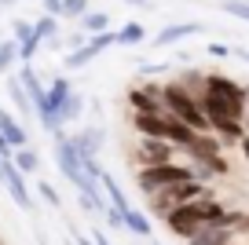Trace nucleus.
Returning <instances> with one entry per match:
<instances>
[{
    "mask_svg": "<svg viewBox=\"0 0 249 245\" xmlns=\"http://www.w3.org/2000/svg\"><path fill=\"white\" fill-rule=\"evenodd\" d=\"M99 187H103V194H107V201H110V205L117 209V212H124V209H132V205H128V198H124V194H121V187H117V179L110 176V172H103V176H99Z\"/></svg>",
    "mask_w": 249,
    "mask_h": 245,
    "instance_id": "nucleus-17",
    "label": "nucleus"
},
{
    "mask_svg": "<svg viewBox=\"0 0 249 245\" xmlns=\"http://www.w3.org/2000/svg\"><path fill=\"white\" fill-rule=\"evenodd\" d=\"M132 128L140 132V139H161V143H172V146H191V139L198 132H191L183 121H176L172 114H132Z\"/></svg>",
    "mask_w": 249,
    "mask_h": 245,
    "instance_id": "nucleus-3",
    "label": "nucleus"
},
{
    "mask_svg": "<svg viewBox=\"0 0 249 245\" xmlns=\"http://www.w3.org/2000/svg\"><path fill=\"white\" fill-rule=\"evenodd\" d=\"M11 33H15V44H22V40L33 37V26L26 22V18H15V22H11Z\"/></svg>",
    "mask_w": 249,
    "mask_h": 245,
    "instance_id": "nucleus-29",
    "label": "nucleus"
},
{
    "mask_svg": "<svg viewBox=\"0 0 249 245\" xmlns=\"http://www.w3.org/2000/svg\"><path fill=\"white\" fill-rule=\"evenodd\" d=\"M103 216H107V223H110V230H121V227H124V212H117V209H114V205H107V212H103Z\"/></svg>",
    "mask_w": 249,
    "mask_h": 245,
    "instance_id": "nucleus-30",
    "label": "nucleus"
},
{
    "mask_svg": "<svg viewBox=\"0 0 249 245\" xmlns=\"http://www.w3.org/2000/svg\"><path fill=\"white\" fill-rule=\"evenodd\" d=\"M55 33H59V22H55V18H37V22H33V37H37L40 40V44H44V40H48V44H55Z\"/></svg>",
    "mask_w": 249,
    "mask_h": 245,
    "instance_id": "nucleus-24",
    "label": "nucleus"
},
{
    "mask_svg": "<svg viewBox=\"0 0 249 245\" xmlns=\"http://www.w3.org/2000/svg\"><path fill=\"white\" fill-rule=\"evenodd\" d=\"M11 165H15V169L22 172V176H30V172H37V169H40V158L30 150V146H22V150H15V154H11Z\"/></svg>",
    "mask_w": 249,
    "mask_h": 245,
    "instance_id": "nucleus-22",
    "label": "nucleus"
},
{
    "mask_svg": "<svg viewBox=\"0 0 249 245\" xmlns=\"http://www.w3.org/2000/svg\"><path fill=\"white\" fill-rule=\"evenodd\" d=\"M0 187H8L11 201H15L18 209L33 212V198H30V187H26V176L11 165V161H4V158H0Z\"/></svg>",
    "mask_w": 249,
    "mask_h": 245,
    "instance_id": "nucleus-9",
    "label": "nucleus"
},
{
    "mask_svg": "<svg viewBox=\"0 0 249 245\" xmlns=\"http://www.w3.org/2000/svg\"><path fill=\"white\" fill-rule=\"evenodd\" d=\"M202 30H205L202 22H172V26H165V30H158L150 44L169 48V44H176V40H183V37H195V33H202Z\"/></svg>",
    "mask_w": 249,
    "mask_h": 245,
    "instance_id": "nucleus-11",
    "label": "nucleus"
},
{
    "mask_svg": "<svg viewBox=\"0 0 249 245\" xmlns=\"http://www.w3.org/2000/svg\"><path fill=\"white\" fill-rule=\"evenodd\" d=\"M246 92H249V88H246Z\"/></svg>",
    "mask_w": 249,
    "mask_h": 245,
    "instance_id": "nucleus-39",
    "label": "nucleus"
},
{
    "mask_svg": "<svg viewBox=\"0 0 249 245\" xmlns=\"http://www.w3.org/2000/svg\"><path fill=\"white\" fill-rule=\"evenodd\" d=\"M234 238H238V230L209 223V227H202L198 234H191V238H187V245H234Z\"/></svg>",
    "mask_w": 249,
    "mask_h": 245,
    "instance_id": "nucleus-13",
    "label": "nucleus"
},
{
    "mask_svg": "<svg viewBox=\"0 0 249 245\" xmlns=\"http://www.w3.org/2000/svg\"><path fill=\"white\" fill-rule=\"evenodd\" d=\"M73 92V85L66 81V77H52L48 81V92H44V103L37 106V121H40V128L48 132V136H59L66 124L59 121V110H62V103H66V95Z\"/></svg>",
    "mask_w": 249,
    "mask_h": 245,
    "instance_id": "nucleus-7",
    "label": "nucleus"
},
{
    "mask_svg": "<svg viewBox=\"0 0 249 245\" xmlns=\"http://www.w3.org/2000/svg\"><path fill=\"white\" fill-rule=\"evenodd\" d=\"M202 114L205 121L209 117H231V121H242L246 124V88L238 81H231L227 73H205V92H202Z\"/></svg>",
    "mask_w": 249,
    "mask_h": 245,
    "instance_id": "nucleus-1",
    "label": "nucleus"
},
{
    "mask_svg": "<svg viewBox=\"0 0 249 245\" xmlns=\"http://www.w3.org/2000/svg\"><path fill=\"white\" fill-rule=\"evenodd\" d=\"M0 132H4V139L11 143V150H22L26 146V139H30V132H26V124L18 121L11 110H4L0 106Z\"/></svg>",
    "mask_w": 249,
    "mask_h": 245,
    "instance_id": "nucleus-12",
    "label": "nucleus"
},
{
    "mask_svg": "<svg viewBox=\"0 0 249 245\" xmlns=\"http://www.w3.org/2000/svg\"><path fill=\"white\" fill-rule=\"evenodd\" d=\"M8 99H11V106H15V114H18V121H30V117H37V110H33V103H30V95L22 92V85H18L15 77H8Z\"/></svg>",
    "mask_w": 249,
    "mask_h": 245,
    "instance_id": "nucleus-15",
    "label": "nucleus"
},
{
    "mask_svg": "<svg viewBox=\"0 0 249 245\" xmlns=\"http://www.w3.org/2000/svg\"><path fill=\"white\" fill-rule=\"evenodd\" d=\"M234 245H249V242H234Z\"/></svg>",
    "mask_w": 249,
    "mask_h": 245,
    "instance_id": "nucleus-37",
    "label": "nucleus"
},
{
    "mask_svg": "<svg viewBox=\"0 0 249 245\" xmlns=\"http://www.w3.org/2000/svg\"><path fill=\"white\" fill-rule=\"evenodd\" d=\"M18 66V44L15 40H0V73H11Z\"/></svg>",
    "mask_w": 249,
    "mask_h": 245,
    "instance_id": "nucleus-23",
    "label": "nucleus"
},
{
    "mask_svg": "<svg viewBox=\"0 0 249 245\" xmlns=\"http://www.w3.org/2000/svg\"><path fill=\"white\" fill-rule=\"evenodd\" d=\"M238 146H242V154H246V161H249V136H246V139H242V143H238Z\"/></svg>",
    "mask_w": 249,
    "mask_h": 245,
    "instance_id": "nucleus-35",
    "label": "nucleus"
},
{
    "mask_svg": "<svg viewBox=\"0 0 249 245\" xmlns=\"http://www.w3.org/2000/svg\"><path fill=\"white\" fill-rule=\"evenodd\" d=\"M124 4H132V8H150V0H124Z\"/></svg>",
    "mask_w": 249,
    "mask_h": 245,
    "instance_id": "nucleus-34",
    "label": "nucleus"
},
{
    "mask_svg": "<svg viewBox=\"0 0 249 245\" xmlns=\"http://www.w3.org/2000/svg\"><path fill=\"white\" fill-rule=\"evenodd\" d=\"M213 187L198 183V179H187V183H176V187H165V191L150 194L147 198V209L150 216H158V220H165L169 212H176L179 205H187V201H198V198H209Z\"/></svg>",
    "mask_w": 249,
    "mask_h": 245,
    "instance_id": "nucleus-5",
    "label": "nucleus"
},
{
    "mask_svg": "<svg viewBox=\"0 0 249 245\" xmlns=\"http://www.w3.org/2000/svg\"><path fill=\"white\" fill-rule=\"evenodd\" d=\"M124 230H132L136 238H150V216L143 209H124Z\"/></svg>",
    "mask_w": 249,
    "mask_h": 245,
    "instance_id": "nucleus-18",
    "label": "nucleus"
},
{
    "mask_svg": "<svg viewBox=\"0 0 249 245\" xmlns=\"http://www.w3.org/2000/svg\"><path fill=\"white\" fill-rule=\"evenodd\" d=\"M209 55H220V59H224V55H231V48L227 44H209Z\"/></svg>",
    "mask_w": 249,
    "mask_h": 245,
    "instance_id": "nucleus-32",
    "label": "nucleus"
},
{
    "mask_svg": "<svg viewBox=\"0 0 249 245\" xmlns=\"http://www.w3.org/2000/svg\"><path fill=\"white\" fill-rule=\"evenodd\" d=\"M224 11L242 18V22H249V0H224Z\"/></svg>",
    "mask_w": 249,
    "mask_h": 245,
    "instance_id": "nucleus-27",
    "label": "nucleus"
},
{
    "mask_svg": "<svg viewBox=\"0 0 249 245\" xmlns=\"http://www.w3.org/2000/svg\"><path fill=\"white\" fill-rule=\"evenodd\" d=\"M0 4H4V8H11V4H18V0H0Z\"/></svg>",
    "mask_w": 249,
    "mask_h": 245,
    "instance_id": "nucleus-36",
    "label": "nucleus"
},
{
    "mask_svg": "<svg viewBox=\"0 0 249 245\" xmlns=\"http://www.w3.org/2000/svg\"><path fill=\"white\" fill-rule=\"evenodd\" d=\"M227 209L220 205L216 198H198V201H187V205H179L176 212H169L165 216V230H169V234H176V238H191V234H198V230L202 227H209V223H220V216H224Z\"/></svg>",
    "mask_w": 249,
    "mask_h": 245,
    "instance_id": "nucleus-2",
    "label": "nucleus"
},
{
    "mask_svg": "<svg viewBox=\"0 0 249 245\" xmlns=\"http://www.w3.org/2000/svg\"><path fill=\"white\" fill-rule=\"evenodd\" d=\"M40 4H44L48 18H62V0H40Z\"/></svg>",
    "mask_w": 249,
    "mask_h": 245,
    "instance_id": "nucleus-31",
    "label": "nucleus"
},
{
    "mask_svg": "<svg viewBox=\"0 0 249 245\" xmlns=\"http://www.w3.org/2000/svg\"><path fill=\"white\" fill-rule=\"evenodd\" d=\"M124 103H128V110H132V114H161V103L158 99H150L147 92H143V88H128V95H124Z\"/></svg>",
    "mask_w": 249,
    "mask_h": 245,
    "instance_id": "nucleus-16",
    "label": "nucleus"
},
{
    "mask_svg": "<svg viewBox=\"0 0 249 245\" xmlns=\"http://www.w3.org/2000/svg\"><path fill=\"white\" fill-rule=\"evenodd\" d=\"M92 245H110V238L103 230H92Z\"/></svg>",
    "mask_w": 249,
    "mask_h": 245,
    "instance_id": "nucleus-33",
    "label": "nucleus"
},
{
    "mask_svg": "<svg viewBox=\"0 0 249 245\" xmlns=\"http://www.w3.org/2000/svg\"><path fill=\"white\" fill-rule=\"evenodd\" d=\"M143 40H147L143 22H124L121 30H117V44H121V48H140Z\"/></svg>",
    "mask_w": 249,
    "mask_h": 245,
    "instance_id": "nucleus-20",
    "label": "nucleus"
},
{
    "mask_svg": "<svg viewBox=\"0 0 249 245\" xmlns=\"http://www.w3.org/2000/svg\"><path fill=\"white\" fill-rule=\"evenodd\" d=\"M187 179H195V172H191V165H183V161H169V165H154V169H136V183H140V191L147 194H158L165 191V187H176V183H187Z\"/></svg>",
    "mask_w": 249,
    "mask_h": 245,
    "instance_id": "nucleus-6",
    "label": "nucleus"
},
{
    "mask_svg": "<svg viewBox=\"0 0 249 245\" xmlns=\"http://www.w3.org/2000/svg\"><path fill=\"white\" fill-rule=\"evenodd\" d=\"M224 143H220L213 132H198L195 139H191V146H187V165H202V169H209L213 176H227L231 172V165L224 161Z\"/></svg>",
    "mask_w": 249,
    "mask_h": 245,
    "instance_id": "nucleus-8",
    "label": "nucleus"
},
{
    "mask_svg": "<svg viewBox=\"0 0 249 245\" xmlns=\"http://www.w3.org/2000/svg\"><path fill=\"white\" fill-rule=\"evenodd\" d=\"M161 106H165V114H172L176 121H183L191 132H209V121H205V114H202V103L187 92L179 81H169V85L161 88Z\"/></svg>",
    "mask_w": 249,
    "mask_h": 245,
    "instance_id": "nucleus-4",
    "label": "nucleus"
},
{
    "mask_svg": "<svg viewBox=\"0 0 249 245\" xmlns=\"http://www.w3.org/2000/svg\"><path fill=\"white\" fill-rule=\"evenodd\" d=\"M88 4H92V0H62V18H85L88 11Z\"/></svg>",
    "mask_w": 249,
    "mask_h": 245,
    "instance_id": "nucleus-26",
    "label": "nucleus"
},
{
    "mask_svg": "<svg viewBox=\"0 0 249 245\" xmlns=\"http://www.w3.org/2000/svg\"><path fill=\"white\" fill-rule=\"evenodd\" d=\"M176 161V146L161 143V139H140V150H136V169H154V165H169Z\"/></svg>",
    "mask_w": 249,
    "mask_h": 245,
    "instance_id": "nucleus-10",
    "label": "nucleus"
},
{
    "mask_svg": "<svg viewBox=\"0 0 249 245\" xmlns=\"http://www.w3.org/2000/svg\"><path fill=\"white\" fill-rule=\"evenodd\" d=\"M81 114H85V95L70 92V95H66V103H62V110H59V121L62 124H73V121H81Z\"/></svg>",
    "mask_w": 249,
    "mask_h": 245,
    "instance_id": "nucleus-19",
    "label": "nucleus"
},
{
    "mask_svg": "<svg viewBox=\"0 0 249 245\" xmlns=\"http://www.w3.org/2000/svg\"><path fill=\"white\" fill-rule=\"evenodd\" d=\"M107 30H110L107 11H88V15L81 18V33H85V37H95V33H107Z\"/></svg>",
    "mask_w": 249,
    "mask_h": 245,
    "instance_id": "nucleus-21",
    "label": "nucleus"
},
{
    "mask_svg": "<svg viewBox=\"0 0 249 245\" xmlns=\"http://www.w3.org/2000/svg\"><path fill=\"white\" fill-rule=\"evenodd\" d=\"M150 245H161V242H150Z\"/></svg>",
    "mask_w": 249,
    "mask_h": 245,
    "instance_id": "nucleus-38",
    "label": "nucleus"
},
{
    "mask_svg": "<svg viewBox=\"0 0 249 245\" xmlns=\"http://www.w3.org/2000/svg\"><path fill=\"white\" fill-rule=\"evenodd\" d=\"M179 85H183L187 92L195 95V99H202V92H205V73H198V70H187V73L179 77Z\"/></svg>",
    "mask_w": 249,
    "mask_h": 245,
    "instance_id": "nucleus-25",
    "label": "nucleus"
},
{
    "mask_svg": "<svg viewBox=\"0 0 249 245\" xmlns=\"http://www.w3.org/2000/svg\"><path fill=\"white\" fill-rule=\"evenodd\" d=\"M37 194H40V198H44L52 209H59V205H62V201H59V191H55V187L48 183V179H40V183H37Z\"/></svg>",
    "mask_w": 249,
    "mask_h": 245,
    "instance_id": "nucleus-28",
    "label": "nucleus"
},
{
    "mask_svg": "<svg viewBox=\"0 0 249 245\" xmlns=\"http://www.w3.org/2000/svg\"><path fill=\"white\" fill-rule=\"evenodd\" d=\"M15 81L22 85V92L30 95L33 110H37L40 103H44V92H48V85H44V81L37 77V70H33V66H22V70H18V77H15Z\"/></svg>",
    "mask_w": 249,
    "mask_h": 245,
    "instance_id": "nucleus-14",
    "label": "nucleus"
}]
</instances>
